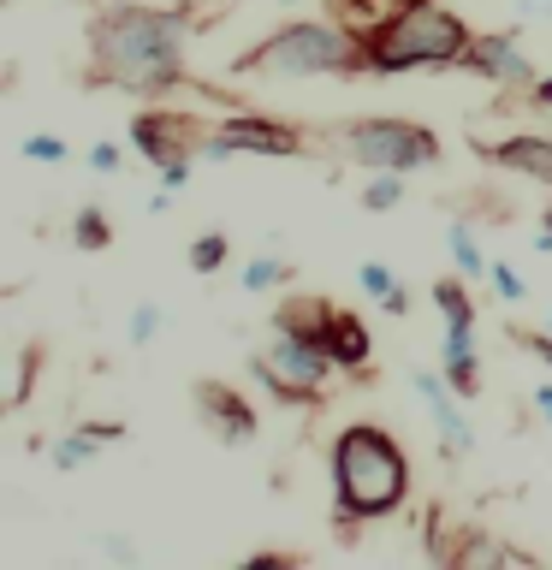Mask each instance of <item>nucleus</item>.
<instances>
[{
    "instance_id": "nucleus-1",
    "label": "nucleus",
    "mask_w": 552,
    "mask_h": 570,
    "mask_svg": "<svg viewBox=\"0 0 552 570\" xmlns=\"http://www.w3.org/2000/svg\"><path fill=\"white\" fill-rule=\"evenodd\" d=\"M185 36H190V12L114 7L89 30V71H96V83L155 96V89L185 78Z\"/></svg>"
},
{
    "instance_id": "nucleus-2",
    "label": "nucleus",
    "mask_w": 552,
    "mask_h": 570,
    "mask_svg": "<svg viewBox=\"0 0 552 570\" xmlns=\"http://www.w3.org/2000/svg\"><path fill=\"white\" fill-rule=\"evenodd\" d=\"M470 48V30L440 0H398L381 30L363 42L368 71H416V66H457Z\"/></svg>"
},
{
    "instance_id": "nucleus-3",
    "label": "nucleus",
    "mask_w": 552,
    "mask_h": 570,
    "mask_svg": "<svg viewBox=\"0 0 552 570\" xmlns=\"http://www.w3.org/2000/svg\"><path fill=\"white\" fill-rule=\"evenodd\" d=\"M333 488H338V511L345 517H381L398 511V499L410 488L404 452L392 445L381 428L356 422L333 440Z\"/></svg>"
},
{
    "instance_id": "nucleus-4",
    "label": "nucleus",
    "mask_w": 552,
    "mask_h": 570,
    "mask_svg": "<svg viewBox=\"0 0 552 570\" xmlns=\"http://www.w3.org/2000/svg\"><path fill=\"white\" fill-rule=\"evenodd\" d=\"M363 42H351L338 24H285L267 36L256 53H244L238 71H262V78H327V71H356Z\"/></svg>"
},
{
    "instance_id": "nucleus-5",
    "label": "nucleus",
    "mask_w": 552,
    "mask_h": 570,
    "mask_svg": "<svg viewBox=\"0 0 552 570\" xmlns=\"http://www.w3.org/2000/svg\"><path fill=\"white\" fill-rule=\"evenodd\" d=\"M338 155L356 160V167H374V173H410V167L440 160V142H434V131H422L410 119H356L338 131Z\"/></svg>"
},
{
    "instance_id": "nucleus-6",
    "label": "nucleus",
    "mask_w": 552,
    "mask_h": 570,
    "mask_svg": "<svg viewBox=\"0 0 552 570\" xmlns=\"http://www.w3.org/2000/svg\"><path fill=\"white\" fill-rule=\"evenodd\" d=\"M327 345H315L309 333H292V327H279L274 338V351L256 363V374L267 386L279 392V399H315L321 386H327Z\"/></svg>"
},
{
    "instance_id": "nucleus-7",
    "label": "nucleus",
    "mask_w": 552,
    "mask_h": 570,
    "mask_svg": "<svg viewBox=\"0 0 552 570\" xmlns=\"http://www.w3.org/2000/svg\"><path fill=\"white\" fill-rule=\"evenodd\" d=\"M434 303L445 315V381L457 392H475V309L457 285H434Z\"/></svg>"
},
{
    "instance_id": "nucleus-8",
    "label": "nucleus",
    "mask_w": 552,
    "mask_h": 570,
    "mask_svg": "<svg viewBox=\"0 0 552 570\" xmlns=\"http://www.w3.org/2000/svg\"><path fill=\"white\" fill-rule=\"evenodd\" d=\"M457 66H470L481 71V78H493V83H534V66H529V53L523 42H511V36H475L470 48H463V60Z\"/></svg>"
},
{
    "instance_id": "nucleus-9",
    "label": "nucleus",
    "mask_w": 552,
    "mask_h": 570,
    "mask_svg": "<svg viewBox=\"0 0 552 570\" xmlns=\"http://www.w3.org/2000/svg\"><path fill=\"white\" fill-rule=\"evenodd\" d=\"M131 137H137V149H142V155L167 167V160H185V155H190L196 125H190L185 114H137Z\"/></svg>"
},
{
    "instance_id": "nucleus-10",
    "label": "nucleus",
    "mask_w": 552,
    "mask_h": 570,
    "mask_svg": "<svg viewBox=\"0 0 552 570\" xmlns=\"http://www.w3.org/2000/svg\"><path fill=\"white\" fill-rule=\"evenodd\" d=\"M196 410H203L208 428H214V434H220L226 445H244L249 434H256V416H249V404H244L231 386H220V381H203V386H196Z\"/></svg>"
},
{
    "instance_id": "nucleus-11",
    "label": "nucleus",
    "mask_w": 552,
    "mask_h": 570,
    "mask_svg": "<svg viewBox=\"0 0 552 570\" xmlns=\"http://www.w3.org/2000/svg\"><path fill=\"white\" fill-rule=\"evenodd\" d=\"M416 392H422V404L434 410V422H440V440H445V452H470L475 445V434H470V422H463V410H457V399L445 392V374H416Z\"/></svg>"
},
{
    "instance_id": "nucleus-12",
    "label": "nucleus",
    "mask_w": 552,
    "mask_h": 570,
    "mask_svg": "<svg viewBox=\"0 0 552 570\" xmlns=\"http://www.w3.org/2000/svg\"><path fill=\"white\" fill-rule=\"evenodd\" d=\"M220 137L231 142V149H249V155H303L292 125H267V119H231Z\"/></svg>"
},
{
    "instance_id": "nucleus-13",
    "label": "nucleus",
    "mask_w": 552,
    "mask_h": 570,
    "mask_svg": "<svg viewBox=\"0 0 552 570\" xmlns=\"http://www.w3.org/2000/svg\"><path fill=\"white\" fill-rule=\"evenodd\" d=\"M321 345H327V356H333L338 368H363V363H368V333H363V321H356L351 309H333V315H327Z\"/></svg>"
},
{
    "instance_id": "nucleus-14",
    "label": "nucleus",
    "mask_w": 552,
    "mask_h": 570,
    "mask_svg": "<svg viewBox=\"0 0 552 570\" xmlns=\"http://www.w3.org/2000/svg\"><path fill=\"white\" fill-rule=\"evenodd\" d=\"M499 167H516L529 178H541V185H552V137H505L487 149Z\"/></svg>"
},
{
    "instance_id": "nucleus-15",
    "label": "nucleus",
    "mask_w": 552,
    "mask_h": 570,
    "mask_svg": "<svg viewBox=\"0 0 552 570\" xmlns=\"http://www.w3.org/2000/svg\"><path fill=\"white\" fill-rule=\"evenodd\" d=\"M101 440H119V428L114 422H107V428H89V434H71V440H53V470H78V463L83 458H96V445Z\"/></svg>"
},
{
    "instance_id": "nucleus-16",
    "label": "nucleus",
    "mask_w": 552,
    "mask_h": 570,
    "mask_svg": "<svg viewBox=\"0 0 552 570\" xmlns=\"http://www.w3.org/2000/svg\"><path fill=\"white\" fill-rule=\"evenodd\" d=\"M356 279H363V292H368V297H381L392 315H404V292H398V274H392V267L363 262V267H356Z\"/></svg>"
},
{
    "instance_id": "nucleus-17",
    "label": "nucleus",
    "mask_w": 552,
    "mask_h": 570,
    "mask_svg": "<svg viewBox=\"0 0 552 570\" xmlns=\"http://www.w3.org/2000/svg\"><path fill=\"white\" fill-rule=\"evenodd\" d=\"M445 244H452V262L463 267V274H470V279H481V274H493V262L487 256H481V244H475V232L470 226H452V232H445Z\"/></svg>"
},
{
    "instance_id": "nucleus-18",
    "label": "nucleus",
    "mask_w": 552,
    "mask_h": 570,
    "mask_svg": "<svg viewBox=\"0 0 552 570\" xmlns=\"http://www.w3.org/2000/svg\"><path fill=\"white\" fill-rule=\"evenodd\" d=\"M71 238H78L83 249H107V244H114V226H107L101 208H78V220H71Z\"/></svg>"
},
{
    "instance_id": "nucleus-19",
    "label": "nucleus",
    "mask_w": 552,
    "mask_h": 570,
    "mask_svg": "<svg viewBox=\"0 0 552 570\" xmlns=\"http://www.w3.org/2000/svg\"><path fill=\"white\" fill-rule=\"evenodd\" d=\"M292 279V262H279V256H256L244 267V285L249 292H274V285H285Z\"/></svg>"
},
{
    "instance_id": "nucleus-20",
    "label": "nucleus",
    "mask_w": 552,
    "mask_h": 570,
    "mask_svg": "<svg viewBox=\"0 0 552 570\" xmlns=\"http://www.w3.org/2000/svg\"><path fill=\"white\" fill-rule=\"evenodd\" d=\"M404 203V185H398V173H374L368 178V190H363V208H374V214H381V208H398Z\"/></svg>"
},
{
    "instance_id": "nucleus-21",
    "label": "nucleus",
    "mask_w": 552,
    "mask_h": 570,
    "mask_svg": "<svg viewBox=\"0 0 552 570\" xmlns=\"http://www.w3.org/2000/svg\"><path fill=\"white\" fill-rule=\"evenodd\" d=\"M220 262H226V238H220V232H203V238L190 244V267H196V274H214Z\"/></svg>"
},
{
    "instance_id": "nucleus-22",
    "label": "nucleus",
    "mask_w": 552,
    "mask_h": 570,
    "mask_svg": "<svg viewBox=\"0 0 552 570\" xmlns=\"http://www.w3.org/2000/svg\"><path fill=\"white\" fill-rule=\"evenodd\" d=\"M487 279H493V292H499V297H505V303H523V297H529V285H523V279H516V274H511V267H505V262H493V274H487Z\"/></svg>"
},
{
    "instance_id": "nucleus-23",
    "label": "nucleus",
    "mask_w": 552,
    "mask_h": 570,
    "mask_svg": "<svg viewBox=\"0 0 552 570\" xmlns=\"http://www.w3.org/2000/svg\"><path fill=\"white\" fill-rule=\"evenodd\" d=\"M24 160H66V142L60 137H30L24 142Z\"/></svg>"
},
{
    "instance_id": "nucleus-24",
    "label": "nucleus",
    "mask_w": 552,
    "mask_h": 570,
    "mask_svg": "<svg viewBox=\"0 0 552 570\" xmlns=\"http://www.w3.org/2000/svg\"><path fill=\"white\" fill-rule=\"evenodd\" d=\"M155 327H160V309H155V303H142V309L131 315V338L142 345V338H155Z\"/></svg>"
},
{
    "instance_id": "nucleus-25",
    "label": "nucleus",
    "mask_w": 552,
    "mask_h": 570,
    "mask_svg": "<svg viewBox=\"0 0 552 570\" xmlns=\"http://www.w3.org/2000/svg\"><path fill=\"white\" fill-rule=\"evenodd\" d=\"M89 167H96V173H114V167H119V149H107V142H96V149H89Z\"/></svg>"
},
{
    "instance_id": "nucleus-26",
    "label": "nucleus",
    "mask_w": 552,
    "mask_h": 570,
    "mask_svg": "<svg viewBox=\"0 0 552 570\" xmlns=\"http://www.w3.org/2000/svg\"><path fill=\"white\" fill-rule=\"evenodd\" d=\"M534 410H541V416L552 422V381H541V386H534Z\"/></svg>"
},
{
    "instance_id": "nucleus-27",
    "label": "nucleus",
    "mask_w": 552,
    "mask_h": 570,
    "mask_svg": "<svg viewBox=\"0 0 552 570\" xmlns=\"http://www.w3.org/2000/svg\"><path fill=\"white\" fill-rule=\"evenodd\" d=\"M534 101H546V107H552V78H546L541 89H534Z\"/></svg>"
},
{
    "instance_id": "nucleus-28",
    "label": "nucleus",
    "mask_w": 552,
    "mask_h": 570,
    "mask_svg": "<svg viewBox=\"0 0 552 570\" xmlns=\"http://www.w3.org/2000/svg\"><path fill=\"white\" fill-rule=\"evenodd\" d=\"M546 232H552V208H546Z\"/></svg>"
}]
</instances>
